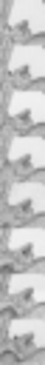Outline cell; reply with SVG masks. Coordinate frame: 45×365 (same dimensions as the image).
<instances>
[{
    "instance_id": "4",
    "label": "cell",
    "mask_w": 45,
    "mask_h": 365,
    "mask_svg": "<svg viewBox=\"0 0 45 365\" xmlns=\"http://www.w3.org/2000/svg\"><path fill=\"white\" fill-rule=\"evenodd\" d=\"M45 165V140L39 131H11L6 140V168L20 177H37Z\"/></svg>"
},
{
    "instance_id": "9",
    "label": "cell",
    "mask_w": 45,
    "mask_h": 365,
    "mask_svg": "<svg viewBox=\"0 0 45 365\" xmlns=\"http://www.w3.org/2000/svg\"><path fill=\"white\" fill-rule=\"evenodd\" d=\"M8 365H42V356H31V359H20V362H8Z\"/></svg>"
},
{
    "instance_id": "1",
    "label": "cell",
    "mask_w": 45,
    "mask_h": 365,
    "mask_svg": "<svg viewBox=\"0 0 45 365\" xmlns=\"http://www.w3.org/2000/svg\"><path fill=\"white\" fill-rule=\"evenodd\" d=\"M3 254H6V259H3L6 274L39 265L42 254H45L42 222L34 220V222H14V225H8L6 237H3Z\"/></svg>"
},
{
    "instance_id": "3",
    "label": "cell",
    "mask_w": 45,
    "mask_h": 365,
    "mask_svg": "<svg viewBox=\"0 0 45 365\" xmlns=\"http://www.w3.org/2000/svg\"><path fill=\"white\" fill-rule=\"evenodd\" d=\"M42 299H45L42 265H31V268H22V271H14L6 277V302H3L6 319L39 308Z\"/></svg>"
},
{
    "instance_id": "8",
    "label": "cell",
    "mask_w": 45,
    "mask_h": 365,
    "mask_svg": "<svg viewBox=\"0 0 45 365\" xmlns=\"http://www.w3.org/2000/svg\"><path fill=\"white\" fill-rule=\"evenodd\" d=\"M45 31V11L39 0H11L6 14V43H28L39 40Z\"/></svg>"
},
{
    "instance_id": "2",
    "label": "cell",
    "mask_w": 45,
    "mask_h": 365,
    "mask_svg": "<svg viewBox=\"0 0 45 365\" xmlns=\"http://www.w3.org/2000/svg\"><path fill=\"white\" fill-rule=\"evenodd\" d=\"M45 345V319L42 308H34L28 314H17L6 319V359L20 362L31 359L42 351Z\"/></svg>"
},
{
    "instance_id": "7",
    "label": "cell",
    "mask_w": 45,
    "mask_h": 365,
    "mask_svg": "<svg viewBox=\"0 0 45 365\" xmlns=\"http://www.w3.org/2000/svg\"><path fill=\"white\" fill-rule=\"evenodd\" d=\"M6 120L17 131H39L45 123V94L39 86L11 88L6 97Z\"/></svg>"
},
{
    "instance_id": "6",
    "label": "cell",
    "mask_w": 45,
    "mask_h": 365,
    "mask_svg": "<svg viewBox=\"0 0 45 365\" xmlns=\"http://www.w3.org/2000/svg\"><path fill=\"white\" fill-rule=\"evenodd\" d=\"M6 77L14 83V88L39 86L45 77V48L39 40L14 43L6 54Z\"/></svg>"
},
{
    "instance_id": "5",
    "label": "cell",
    "mask_w": 45,
    "mask_h": 365,
    "mask_svg": "<svg viewBox=\"0 0 45 365\" xmlns=\"http://www.w3.org/2000/svg\"><path fill=\"white\" fill-rule=\"evenodd\" d=\"M45 211V188L42 177H20L11 180L6 188V220L34 222Z\"/></svg>"
}]
</instances>
